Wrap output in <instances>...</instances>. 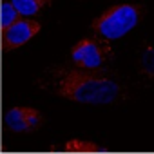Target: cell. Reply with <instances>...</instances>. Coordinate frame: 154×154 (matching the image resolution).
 I'll return each mask as SVG.
<instances>
[{
  "label": "cell",
  "instance_id": "obj_1",
  "mask_svg": "<svg viewBox=\"0 0 154 154\" xmlns=\"http://www.w3.org/2000/svg\"><path fill=\"white\" fill-rule=\"evenodd\" d=\"M54 91L65 100L89 105H107L120 96L116 82L87 69L63 71L54 82Z\"/></svg>",
  "mask_w": 154,
  "mask_h": 154
},
{
  "label": "cell",
  "instance_id": "obj_2",
  "mask_svg": "<svg viewBox=\"0 0 154 154\" xmlns=\"http://www.w3.org/2000/svg\"><path fill=\"white\" fill-rule=\"evenodd\" d=\"M143 8L136 4H118L109 8L105 13H102L93 22V29L98 35V38L105 42H112L118 38H123L127 33H131L141 20Z\"/></svg>",
  "mask_w": 154,
  "mask_h": 154
},
{
  "label": "cell",
  "instance_id": "obj_3",
  "mask_svg": "<svg viewBox=\"0 0 154 154\" xmlns=\"http://www.w3.org/2000/svg\"><path fill=\"white\" fill-rule=\"evenodd\" d=\"M111 56V45L105 40H94V38H84L76 42L71 49V58L80 69L94 71L100 69L107 58Z\"/></svg>",
  "mask_w": 154,
  "mask_h": 154
},
{
  "label": "cell",
  "instance_id": "obj_4",
  "mask_svg": "<svg viewBox=\"0 0 154 154\" xmlns=\"http://www.w3.org/2000/svg\"><path fill=\"white\" fill-rule=\"evenodd\" d=\"M42 26L40 22L36 20H31V18H18L15 20L11 26L4 27L2 29V47L6 51L9 49H17L24 44H27L31 38H35L38 33H40Z\"/></svg>",
  "mask_w": 154,
  "mask_h": 154
},
{
  "label": "cell",
  "instance_id": "obj_5",
  "mask_svg": "<svg viewBox=\"0 0 154 154\" xmlns=\"http://www.w3.org/2000/svg\"><path fill=\"white\" fill-rule=\"evenodd\" d=\"M42 116L35 107H13L6 112L4 122L15 132H31L38 127Z\"/></svg>",
  "mask_w": 154,
  "mask_h": 154
},
{
  "label": "cell",
  "instance_id": "obj_6",
  "mask_svg": "<svg viewBox=\"0 0 154 154\" xmlns=\"http://www.w3.org/2000/svg\"><path fill=\"white\" fill-rule=\"evenodd\" d=\"M11 4L15 6V9L20 13V17H35L36 13H40L42 9H45L51 0H11Z\"/></svg>",
  "mask_w": 154,
  "mask_h": 154
},
{
  "label": "cell",
  "instance_id": "obj_7",
  "mask_svg": "<svg viewBox=\"0 0 154 154\" xmlns=\"http://www.w3.org/2000/svg\"><path fill=\"white\" fill-rule=\"evenodd\" d=\"M18 18H20V13L15 9V6L11 2H4L2 9H0V24H2V29L8 27V26H11Z\"/></svg>",
  "mask_w": 154,
  "mask_h": 154
},
{
  "label": "cell",
  "instance_id": "obj_8",
  "mask_svg": "<svg viewBox=\"0 0 154 154\" xmlns=\"http://www.w3.org/2000/svg\"><path fill=\"white\" fill-rule=\"evenodd\" d=\"M141 71L147 76H154V47L152 45L145 47L141 54Z\"/></svg>",
  "mask_w": 154,
  "mask_h": 154
}]
</instances>
